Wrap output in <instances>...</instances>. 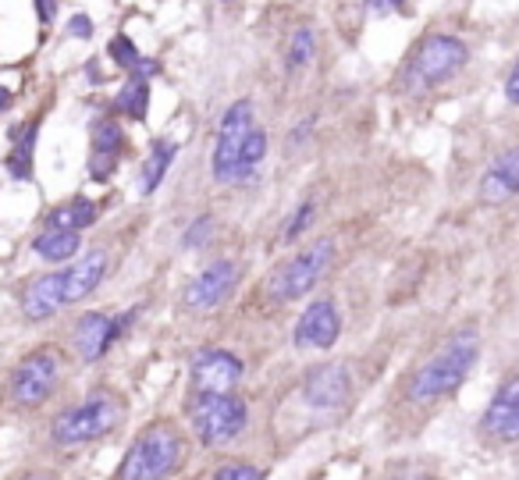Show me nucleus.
Wrapping results in <instances>:
<instances>
[{
	"instance_id": "nucleus-24",
	"label": "nucleus",
	"mask_w": 519,
	"mask_h": 480,
	"mask_svg": "<svg viewBox=\"0 0 519 480\" xmlns=\"http://www.w3.org/2000/svg\"><path fill=\"white\" fill-rule=\"evenodd\" d=\"M146 107H150V79L132 75L121 86V93L114 97V111L125 114V118H132V121H143L146 118Z\"/></svg>"
},
{
	"instance_id": "nucleus-7",
	"label": "nucleus",
	"mask_w": 519,
	"mask_h": 480,
	"mask_svg": "<svg viewBox=\"0 0 519 480\" xmlns=\"http://www.w3.org/2000/svg\"><path fill=\"white\" fill-rule=\"evenodd\" d=\"M466 58H469V50H466L462 40H455V36H430V40H423L416 47V54L409 61V82L427 86V89L441 86V82H448L466 65Z\"/></svg>"
},
{
	"instance_id": "nucleus-13",
	"label": "nucleus",
	"mask_w": 519,
	"mask_h": 480,
	"mask_svg": "<svg viewBox=\"0 0 519 480\" xmlns=\"http://www.w3.org/2000/svg\"><path fill=\"white\" fill-rule=\"evenodd\" d=\"M342 335V314L335 299H317L310 303L299 321H296V345L299 349H331Z\"/></svg>"
},
{
	"instance_id": "nucleus-30",
	"label": "nucleus",
	"mask_w": 519,
	"mask_h": 480,
	"mask_svg": "<svg viewBox=\"0 0 519 480\" xmlns=\"http://www.w3.org/2000/svg\"><path fill=\"white\" fill-rule=\"evenodd\" d=\"M65 33H68L72 40H93L97 26H93V19H89V15H72V19H68V26H65Z\"/></svg>"
},
{
	"instance_id": "nucleus-12",
	"label": "nucleus",
	"mask_w": 519,
	"mask_h": 480,
	"mask_svg": "<svg viewBox=\"0 0 519 480\" xmlns=\"http://www.w3.org/2000/svg\"><path fill=\"white\" fill-rule=\"evenodd\" d=\"M352 395V377L342 363H321V367H310L306 377H303V399L310 409L317 413H335L349 402Z\"/></svg>"
},
{
	"instance_id": "nucleus-9",
	"label": "nucleus",
	"mask_w": 519,
	"mask_h": 480,
	"mask_svg": "<svg viewBox=\"0 0 519 480\" xmlns=\"http://www.w3.org/2000/svg\"><path fill=\"white\" fill-rule=\"evenodd\" d=\"M238 275H242V267H238L231 257H217V260H210V264H206V267L185 285V292H182V306H185L189 314H210V310H217V306L235 292Z\"/></svg>"
},
{
	"instance_id": "nucleus-23",
	"label": "nucleus",
	"mask_w": 519,
	"mask_h": 480,
	"mask_svg": "<svg viewBox=\"0 0 519 480\" xmlns=\"http://www.w3.org/2000/svg\"><path fill=\"white\" fill-rule=\"evenodd\" d=\"M264 157H267V132L252 125L249 135H245V143H242V150H238V164H235V178H231V185L249 182V178L256 174V167L264 164Z\"/></svg>"
},
{
	"instance_id": "nucleus-36",
	"label": "nucleus",
	"mask_w": 519,
	"mask_h": 480,
	"mask_svg": "<svg viewBox=\"0 0 519 480\" xmlns=\"http://www.w3.org/2000/svg\"><path fill=\"white\" fill-rule=\"evenodd\" d=\"M19 480H58V476L47 473V469H33V473H26V476H19Z\"/></svg>"
},
{
	"instance_id": "nucleus-20",
	"label": "nucleus",
	"mask_w": 519,
	"mask_h": 480,
	"mask_svg": "<svg viewBox=\"0 0 519 480\" xmlns=\"http://www.w3.org/2000/svg\"><path fill=\"white\" fill-rule=\"evenodd\" d=\"M174 157H178V143H171V139H157V143L150 146V157H146L143 174H139V192H143V196H150V192L164 182V174H167V167L174 164Z\"/></svg>"
},
{
	"instance_id": "nucleus-31",
	"label": "nucleus",
	"mask_w": 519,
	"mask_h": 480,
	"mask_svg": "<svg viewBox=\"0 0 519 480\" xmlns=\"http://www.w3.org/2000/svg\"><path fill=\"white\" fill-rule=\"evenodd\" d=\"M363 8L377 19H388V15H399L406 12V0H363Z\"/></svg>"
},
{
	"instance_id": "nucleus-15",
	"label": "nucleus",
	"mask_w": 519,
	"mask_h": 480,
	"mask_svg": "<svg viewBox=\"0 0 519 480\" xmlns=\"http://www.w3.org/2000/svg\"><path fill=\"white\" fill-rule=\"evenodd\" d=\"M104 275H107V253L104 250H93L79 260H68V267H61V303L65 306L82 303L86 296H93L100 289Z\"/></svg>"
},
{
	"instance_id": "nucleus-4",
	"label": "nucleus",
	"mask_w": 519,
	"mask_h": 480,
	"mask_svg": "<svg viewBox=\"0 0 519 480\" xmlns=\"http://www.w3.org/2000/svg\"><path fill=\"white\" fill-rule=\"evenodd\" d=\"M189 423L203 445L221 448L242 437V430L249 427V406L235 391H224V395L196 391V399L189 402Z\"/></svg>"
},
{
	"instance_id": "nucleus-6",
	"label": "nucleus",
	"mask_w": 519,
	"mask_h": 480,
	"mask_svg": "<svg viewBox=\"0 0 519 480\" xmlns=\"http://www.w3.org/2000/svg\"><path fill=\"white\" fill-rule=\"evenodd\" d=\"M143 306H132L125 314H111V310H93L86 317H79V324L72 328V349L79 352V360L97 363L100 356H107V349L128 335V328L139 321Z\"/></svg>"
},
{
	"instance_id": "nucleus-5",
	"label": "nucleus",
	"mask_w": 519,
	"mask_h": 480,
	"mask_svg": "<svg viewBox=\"0 0 519 480\" xmlns=\"http://www.w3.org/2000/svg\"><path fill=\"white\" fill-rule=\"evenodd\" d=\"M335 264V243L331 238H317L303 253H296L292 260H285L282 267H275V275L267 278V292L278 303H296L303 296H310L321 278L331 271Z\"/></svg>"
},
{
	"instance_id": "nucleus-11",
	"label": "nucleus",
	"mask_w": 519,
	"mask_h": 480,
	"mask_svg": "<svg viewBox=\"0 0 519 480\" xmlns=\"http://www.w3.org/2000/svg\"><path fill=\"white\" fill-rule=\"evenodd\" d=\"M189 377H192V388L196 391H206V395H224V391H235L238 381H242V360L228 349H199L189 363Z\"/></svg>"
},
{
	"instance_id": "nucleus-17",
	"label": "nucleus",
	"mask_w": 519,
	"mask_h": 480,
	"mask_svg": "<svg viewBox=\"0 0 519 480\" xmlns=\"http://www.w3.org/2000/svg\"><path fill=\"white\" fill-rule=\"evenodd\" d=\"M515 192H519V153H515V150H505V153L487 167V174L480 178V199L491 203V206H501V203H508Z\"/></svg>"
},
{
	"instance_id": "nucleus-22",
	"label": "nucleus",
	"mask_w": 519,
	"mask_h": 480,
	"mask_svg": "<svg viewBox=\"0 0 519 480\" xmlns=\"http://www.w3.org/2000/svg\"><path fill=\"white\" fill-rule=\"evenodd\" d=\"M97 221V203L86 199V196H75L72 203L58 206L50 217H47V228H61V231H86L89 224Z\"/></svg>"
},
{
	"instance_id": "nucleus-1",
	"label": "nucleus",
	"mask_w": 519,
	"mask_h": 480,
	"mask_svg": "<svg viewBox=\"0 0 519 480\" xmlns=\"http://www.w3.org/2000/svg\"><path fill=\"white\" fill-rule=\"evenodd\" d=\"M480 356V335L476 328H462L455 331L409 381V399L413 402H438L445 395H452L473 370Z\"/></svg>"
},
{
	"instance_id": "nucleus-25",
	"label": "nucleus",
	"mask_w": 519,
	"mask_h": 480,
	"mask_svg": "<svg viewBox=\"0 0 519 480\" xmlns=\"http://www.w3.org/2000/svg\"><path fill=\"white\" fill-rule=\"evenodd\" d=\"M317 58V36H314V29L310 26H299L296 33H292V43H289V58H285V68H289V75H299L310 61Z\"/></svg>"
},
{
	"instance_id": "nucleus-28",
	"label": "nucleus",
	"mask_w": 519,
	"mask_h": 480,
	"mask_svg": "<svg viewBox=\"0 0 519 480\" xmlns=\"http://www.w3.org/2000/svg\"><path fill=\"white\" fill-rule=\"evenodd\" d=\"M210 235H213V217L199 213V217L189 224V231L182 235V246H185V250H203V246L210 243Z\"/></svg>"
},
{
	"instance_id": "nucleus-8",
	"label": "nucleus",
	"mask_w": 519,
	"mask_h": 480,
	"mask_svg": "<svg viewBox=\"0 0 519 480\" xmlns=\"http://www.w3.org/2000/svg\"><path fill=\"white\" fill-rule=\"evenodd\" d=\"M58 381H61V356L54 349H36L29 352L15 374H12V399L19 406H43L54 391H58Z\"/></svg>"
},
{
	"instance_id": "nucleus-14",
	"label": "nucleus",
	"mask_w": 519,
	"mask_h": 480,
	"mask_svg": "<svg viewBox=\"0 0 519 480\" xmlns=\"http://www.w3.org/2000/svg\"><path fill=\"white\" fill-rule=\"evenodd\" d=\"M480 427H484V434H491L501 445H512L519 437V377L515 374H508L498 384L491 406L484 409Z\"/></svg>"
},
{
	"instance_id": "nucleus-35",
	"label": "nucleus",
	"mask_w": 519,
	"mask_h": 480,
	"mask_svg": "<svg viewBox=\"0 0 519 480\" xmlns=\"http://www.w3.org/2000/svg\"><path fill=\"white\" fill-rule=\"evenodd\" d=\"M8 107H12V89L0 86V114H8Z\"/></svg>"
},
{
	"instance_id": "nucleus-34",
	"label": "nucleus",
	"mask_w": 519,
	"mask_h": 480,
	"mask_svg": "<svg viewBox=\"0 0 519 480\" xmlns=\"http://www.w3.org/2000/svg\"><path fill=\"white\" fill-rule=\"evenodd\" d=\"M54 8H58L54 0H36V12H40V22H43V26L54 22Z\"/></svg>"
},
{
	"instance_id": "nucleus-3",
	"label": "nucleus",
	"mask_w": 519,
	"mask_h": 480,
	"mask_svg": "<svg viewBox=\"0 0 519 480\" xmlns=\"http://www.w3.org/2000/svg\"><path fill=\"white\" fill-rule=\"evenodd\" d=\"M185 459V434L174 423L146 427L125 452L114 480H167Z\"/></svg>"
},
{
	"instance_id": "nucleus-37",
	"label": "nucleus",
	"mask_w": 519,
	"mask_h": 480,
	"mask_svg": "<svg viewBox=\"0 0 519 480\" xmlns=\"http://www.w3.org/2000/svg\"><path fill=\"white\" fill-rule=\"evenodd\" d=\"M221 4H238V0H221Z\"/></svg>"
},
{
	"instance_id": "nucleus-32",
	"label": "nucleus",
	"mask_w": 519,
	"mask_h": 480,
	"mask_svg": "<svg viewBox=\"0 0 519 480\" xmlns=\"http://www.w3.org/2000/svg\"><path fill=\"white\" fill-rule=\"evenodd\" d=\"M505 100H508V104L519 100V68H515V65L508 68V79H505Z\"/></svg>"
},
{
	"instance_id": "nucleus-16",
	"label": "nucleus",
	"mask_w": 519,
	"mask_h": 480,
	"mask_svg": "<svg viewBox=\"0 0 519 480\" xmlns=\"http://www.w3.org/2000/svg\"><path fill=\"white\" fill-rule=\"evenodd\" d=\"M89 139H93V150H89V178L104 182V178L114 174V167H118L128 139H125V132H121V125L114 118H100L93 125Z\"/></svg>"
},
{
	"instance_id": "nucleus-2",
	"label": "nucleus",
	"mask_w": 519,
	"mask_h": 480,
	"mask_svg": "<svg viewBox=\"0 0 519 480\" xmlns=\"http://www.w3.org/2000/svg\"><path fill=\"white\" fill-rule=\"evenodd\" d=\"M125 413H128V409H125V399H121L118 391L97 388V391H89L82 402H75V406H68V409H61V413L54 416L50 437H54V445H61V448L89 445V441H100V437H107L111 430H118L121 420H125Z\"/></svg>"
},
{
	"instance_id": "nucleus-27",
	"label": "nucleus",
	"mask_w": 519,
	"mask_h": 480,
	"mask_svg": "<svg viewBox=\"0 0 519 480\" xmlns=\"http://www.w3.org/2000/svg\"><path fill=\"white\" fill-rule=\"evenodd\" d=\"M111 61L118 65V68H125L128 75L139 68V61H143V54L136 50V43L128 40V36H114L111 40Z\"/></svg>"
},
{
	"instance_id": "nucleus-10",
	"label": "nucleus",
	"mask_w": 519,
	"mask_h": 480,
	"mask_svg": "<svg viewBox=\"0 0 519 480\" xmlns=\"http://www.w3.org/2000/svg\"><path fill=\"white\" fill-rule=\"evenodd\" d=\"M249 128H252V104H249V100H235V104L224 111L221 128H217V146H213V182L231 185V178H235V164H238V150H242Z\"/></svg>"
},
{
	"instance_id": "nucleus-29",
	"label": "nucleus",
	"mask_w": 519,
	"mask_h": 480,
	"mask_svg": "<svg viewBox=\"0 0 519 480\" xmlns=\"http://www.w3.org/2000/svg\"><path fill=\"white\" fill-rule=\"evenodd\" d=\"M210 480H267V473L260 466H249V462H228Z\"/></svg>"
},
{
	"instance_id": "nucleus-26",
	"label": "nucleus",
	"mask_w": 519,
	"mask_h": 480,
	"mask_svg": "<svg viewBox=\"0 0 519 480\" xmlns=\"http://www.w3.org/2000/svg\"><path fill=\"white\" fill-rule=\"evenodd\" d=\"M314 217H317V199H303L299 203V210L285 221V231H282V243H296V238L314 224Z\"/></svg>"
},
{
	"instance_id": "nucleus-21",
	"label": "nucleus",
	"mask_w": 519,
	"mask_h": 480,
	"mask_svg": "<svg viewBox=\"0 0 519 480\" xmlns=\"http://www.w3.org/2000/svg\"><path fill=\"white\" fill-rule=\"evenodd\" d=\"M36 132H40V125H36V121H29V125H22V128H15V132H12L15 146H12V153H8V171H12V178H19V182H26V178L33 174Z\"/></svg>"
},
{
	"instance_id": "nucleus-33",
	"label": "nucleus",
	"mask_w": 519,
	"mask_h": 480,
	"mask_svg": "<svg viewBox=\"0 0 519 480\" xmlns=\"http://www.w3.org/2000/svg\"><path fill=\"white\" fill-rule=\"evenodd\" d=\"M310 128H314V121L306 118V121H303V125H299L296 132H289V150H292V146H303V139L310 135Z\"/></svg>"
},
{
	"instance_id": "nucleus-18",
	"label": "nucleus",
	"mask_w": 519,
	"mask_h": 480,
	"mask_svg": "<svg viewBox=\"0 0 519 480\" xmlns=\"http://www.w3.org/2000/svg\"><path fill=\"white\" fill-rule=\"evenodd\" d=\"M58 310H65V303H61V271H50V275H43V278L26 285V292H22V317L26 321L40 324V321H50Z\"/></svg>"
},
{
	"instance_id": "nucleus-19",
	"label": "nucleus",
	"mask_w": 519,
	"mask_h": 480,
	"mask_svg": "<svg viewBox=\"0 0 519 480\" xmlns=\"http://www.w3.org/2000/svg\"><path fill=\"white\" fill-rule=\"evenodd\" d=\"M82 246V235L79 231H61V228H43L33 238V253L43 264H68Z\"/></svg>"
}]
</instances>
